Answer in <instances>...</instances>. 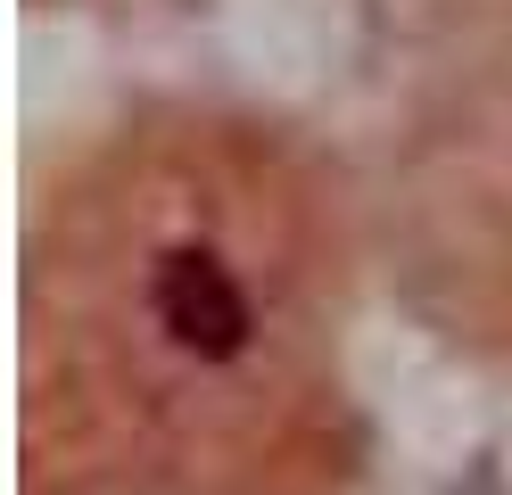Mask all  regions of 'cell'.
Returning a JSON list of instances; mask_svg holds the SVG:
<instances>
[{"mask_svg": "<svg viewBox=\"0 0 512 495\" xmlns=\"http://www.w3.org/2000/svg\"><path fill=\"white\" fill-rule=\"evenodd\" d=\"M149 306L174 330V347H190L199 363H232L248 347V297H240V281L223 273L207 248H174L166 264H157Z\"/></svg>", "mask_w": 512, "mask_h": 495, "instance_id": "6da1fadb", "label": "cell"}]
</instances>
